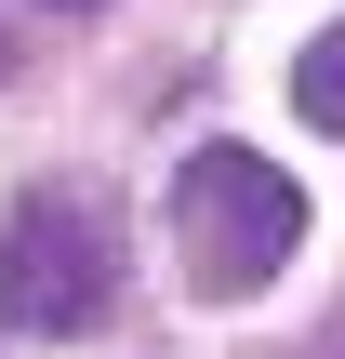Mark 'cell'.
Masks as SVG:
<instances>
[{
	"label": "cell",
	"mask_w": 345,
	"mask_h": 359,
	"mask_svg": "<svg viewBox=\"0 0 345 359\" xmlns=\"http://www.w3.org/2000/svg\"><path fill=\"white\" fill-rule=\"evenodd\" d=\"M160 226H173V266H186L199 306H253V293L306 253V187H293L266 147H186Z\"/></svg>",
	"instance_id": "1"
},
{
	"label": "cell",
	"mask_w": 345,
	"mask_h": 359,
	"mask_svg": "<svg viewBox=\"0 0 345 359\" xmlns=\"http://www.w3.org/2000/svg\"><path fill=\"white\" fill-rule=\"evenodd\" d=\"M120 266H133V213L93 173H40L13 200V226H0V320L66 346V333H93L120 306Z\"/></svg>",
	"instance_id": "2"
},
{
	"label": "cell",
	"mask_w": 345,
	"mask_h": 359,
	"mask_svg": "<svg viewBox=\"0 0 345 359\" xmlns=\"http://www.w3.org/2000/svg\"><path fill=\"white\" fill-rule=\"evenodd\" d=\"M293 107H306V133H345V27H319L293 53Z\"/></svg>",
	"instance_id": "3"
},
{
	"label": "cell",
	"mask_w": 345,
	"mask_h": 359,
	"mask_svg": "<svg viewBox=\"0 0 345 359\" xmlns=\"http://www.w3.org/2000/svg\"><path fill=\"white\" fill-rule=\"evenodd\" d=\"M53 13H93V0H53Z\"/></svg>",
	"instance_id": "4"
}]
</instances>
